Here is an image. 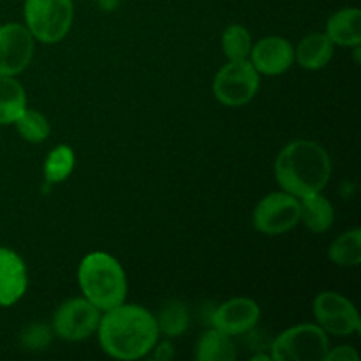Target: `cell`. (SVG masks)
<instances>
[{
    "instance_id": "14",
    "label": "cell",
    "mask_w": 361,
    "mask_h": 361,
    "mask_svg": "<svg viewBox=\"0 0 361 361\" xmlns=\"http://www.w3.org/2000/svg\"><path fill=\"white\" fill-rule=\"evenodd\" d=\"M334 44L355 48L361 44V11L356 7H345L328 18L326 32Z\"/></svg>"
},
{
    "instance_id": "4",
    "label": "cell",
    "mask_w": 361,
    "mask_h": 361,
    "mask_svg": "<svg viewBox=\"0 0 361 361\" xmlns=\"http://www.w3.org/2000/svg\"><path fill=\"white\" fill-rule=\"evenodd\" d=\"M23 16L32 37L44 44H55L71 30L73 0H25Z\"/></svg>"
},
{
    "instance_id": "27",
    "label": "cell",
    "mask_w": 361,
    "mask_h": 361,
    "mask_svg": "<svg viewBox=\"0 0 361 361\" xmlns=\"http://www.w3.org/2000/svg\"><path fill=\"white\" fill-rule=\"evenodd\" d=\"M254 361H259V360H271L270 355H257V356H252Z\"/></svg>"
},
{
    "instance_id": "12",
    "label": "cell",
    "mask_w": 361,
    "mask_h": 361,
    "mask_svg": "<svg viewBox=\"0 0 361 361\" xmlns=\"http://www.w3.org/2000/svg\"><path fill=\"white\" fill-rule=\"evenodd\" d=\"M261 316L259 305L250 298H231L222 303L212 316V324L229 337L249 334Z\"/></svg>"
},
{
    "instance_id": "17",
    "label": "cell",
    "mask_w": 361,
    "mask_h": 361,
    "mask_svg": "<svg viewBox=\"0 0 361 361\" xmlns=\"http://www.w3.org/2000/svg\"><path fill=\"white\" fill-rule=\"evenodd\" d=\"M27 109V94L14 76L0 74V126H9Z\"/></svg>"
},
{
    "instance_id": "6",
    "label": "cell",
    "mask_w": 361,
    "mask_h": 361,
    "mask_svg": "<svg viewBox=\"0 0 361 361\" xmlns=\"http://www.w3.org/2000/svg\"><path fill=\"white\" fill-rule=\"evenodd\" d=\"M259 81V73L254 69L250 60H229L215 74L214 95L221 104L240 108L256 97Z\"/></svg>"
},
{
    "instance_id": "1",
    "label": "cell",
    "mask_w": 361,
    "mask_h": 361,
    "mask_svg": "<svg viewBox=\"0 0 361 361\" xmlns=\"http://www.w3.org/2000/svg\"><path fill=\"white\" fill-rule=\"evenodd\" d=\"M99 344L108 356L123 361L140 360L154 349L159 338L157 319L141 305L106 310L99 321Z\"/></svg>"
},
{
    "instance_id": "8",
    "label": "cell",
    "mask_w": 361,
    "mask_h": 361,
    "mask_svg": "<svg viewBox=\"0 0 361 361\" xmlns=\"http://www.w3.org/2000/svg\"><path fill=\"white\" fill-rule=\"evenodd\" d=\"M314 317L326 334L337 337H349L361 330L360 314L351 300L341 293L323 291L314 298Z\"/></svg>"
},
{
    "instance_id": "23",
    "label": "cell",
    "mask_w": 361,
    "mask_h": 361,
    "mask_svg": "<svg viewBox=\"0 0 361 361\" xmlns=\"http://www.w3.org/2000/svg\"><path fill=\"white\" fill-rule=\"evenodd\" d=\"M14 126H16L20 136L30 143H42L49 136L48 118L34 109H25L20 118L14 122Z\"/></svg>"
},
{
    "instance_id": "5",
    "label": "cell",
    "mask_w": 361,
    "mask_h": 361,
    "mask_svg": "<svg viewBox=\"0 0 361 361\" xmlns=\"http://www.w3.org/2000/svg\"><path fill=\"white\" fill-rule=\"evenodd\" d=\"M328 349V335L319 324H296L275 338L270 356L275 361H323Z\"/></svg>"
},
{
    "instance_id": "21",
    "label": "cell",
    "mask_w": 361,
    "mask_h": 361,
    "mask_svg": "<svg viewBox=\"0 0 361 361\" xmlns=\"http://www.w3.org/2000/svg\"><path fill=\"white\" fill-rule=\"evenodd\" d=\"M222 49L228 60H249L252 49V37L243 25H229L222 34Z\"/></svg>"
},
{
    "instance_id": "25",
    "label": "cell",
    "mask_w": 361,
    "mask_h": 361,
    "mask_svg": "<svg viewBox=\"0 0 361 361\" xmlns=\"http://www.w3.org/2000/svg\"><path fill=\"white\" fill-rule=\"evenodd\" d=\"M27 341L32 349H42L49 341L48 330L44 326H32L27 334Z\"/></svg>"
},
{
    "instance_id": "19",
    "label": "cell",
    "mask_w": 361,
    "mask_h": 361,
    "mask_svg": "<svg viewBox=\"0 0 361 361\" xmlns=\"http://www.w3.org/2000/svg\"><path fill=\"white\" fill-rule=\"evenodd\" d=\"M328 257L342 268L358 267L361 263V229L345 231L328 249Z\"/></svg>"
},
{
    "instance_id": "18",
    "label": "cell",
    "mask_w": 361,
    "mask_h": 361,
    "mask_svg": "<svg viewBox=\"0 0 361 361\" xmlns=\"http://www.w3.org/2000/svg\"><path fill=\"white\" fill-rule=\"evenodd\" d=\"M196 358L200 361H233L236 358L233 337L217 328L204 331L197 341Z\"/></svg>"
},
{
    "instance_id": "7",
    "label": "cell",
    "mask_w": 361,
    "mask_h": 361,
    "mask_svg": "<svg viewBox=\"0 0 361 361\" xmlns=\"http://www.w3.org/2000/svg\"><path fill=\"white\" fill-rule=\"evenodd\" d=\"M252 222L263 235H284L300 222V200L286 190L268 194L257 203Z\"/></svg>"
},
{
    "instance_id": "3",
    "label": "cell",
    "mask_w": 361,
    "mask_h": 361,
    "mask_svg": "<svg viewBox=\"0 0 361 361\" xmlns=\"http://www.w3.org/2000/svg\"><path fill=\"white\" fill-rule=\"evenodd\" d=\"M78 282L88 302L101 312L122 305L127 296V277L122 264L106 252H92L78 268Z\"/></svg>"
},
{
    "instance_id": "9",
    "label": "cell",
    "mask_w": 361,
    "mask_h": 361,
    "mask_svg": "<svg viewBox=\"0 0 361 361\" xmlns=\"http://www.w3.org/2000/svg\"><path fill=\"white\" fill-rule=\"evenodd\" d=\"M101 310L87 298H71L56 309L53 316V331L56 337L69 342L85 341L97 331Z\"/></svg>"
},
{
    "instance_id": "26",
    "label": "cell",
    "mask_w": 361,
    "mask_h": 361,
    "mask_svg": "<svg viewBox=\"0 0 361 361\" xmlns=\"http://www.w3.org/2000/svg\"><path fill=\"white\" fill-rule=\"evenodd\" d=\"M175 358V348L169 341L161 342V344L154 345V360L159 361H168Z\"/></svg>"
},
{
    "instance_id": "2",
    "label": "cell",
    "mask_w": 361,
    "mask_h": 361,
    "mask_svg": "<svg viewBox=\"0 0 361 361\" xmlns=\"http://www.w3.org/2000/svg\"><path fill=\"white\" fill-rule=\"evenodd\" d=\"M274 171L281 189L302 200L328 185L331 159L317 141L296 140L279 152Z\"/></svg>"
},
{
    "instance_id": "22",
    "label": "cell",
    "mask_w": 361,
    "mask_h": 361,
    "mask_svg": "<svg viewBox=\"0 0 361 361\" xmlns=\"http://www.w3.org/2000/svg\"><path fill=\"white\" fill-rule=\"evenodd\" d=\"M155 319H157L159 331H162L166 337H180L189 328V310L183 303H169Z\"/></svg>"
},
{
    "instance_id": "13",
    "label": "cell",
    "mask_w": 361,
    "mask_h": 361,
    "mask_svg": "<svg viewBox=\"0 0 361 361\" xmlns=\"http://www.w3.org/2000/svg\"><path fill=\"white\" fill-rule=\"evenodd\" d=\"M27 286L25 261L14 250L0 247V307L14 305L25 295Z\"/></svg>"
},
{
    "instance_id": "16",
    "label": "cell",
    "mask_w": 361,
    "mask_h": 361,
    "mask_svg": "<svg viewBox=\"0 0 361 361\" xmlns=\"http://www.w3.org/2000/svg\"><path fill=\"white\" fill-rule=\"evenodd\" d=\"M335 219L334 207L321 192L300 200V221L314 233H324L331 228Z\"/></svg>"
},
{
    "instance_id": "24",
    "label": "cell",
    "mask_w": 361,
    "mask_h": 361,
    "mask_svg": "<svg viewBox=\"0 0 361 361\" xmlns=\"http://www.w3.org/2000/svg\"><path fill=\"white\" fill-rule=\"evenodd\" d=\"M323 361H360V355L351 345H338L335 349H328Z\"/></svg>"
},
{
    "instance_id": "15",
    "label": "cell",
    "mask_w": 361,
    "mask_h": 361,
    "mask_svg": "<svg viewBox=\"0 0 361 361\" xmlns=\"http://www.w3.org/2000/svg\"><path fill=\"white\" fill-rule=\"evenodd\" d=\"M334 59V42L323 32H314L295 48V60L307 71H319Z\"/></svg>"
},
{
    "instance_id": "20",
    "label": "cell",
    "mask_w": 361,
    "mask_h": 361,
    "mask_svg": "<svg viewBox=\"0 0 361 361\" xmlns=\"http://www.w3.org/2000/svg\"><path fill=\"white\" fill-rule=\"evenodd\" d=\"M74 169V152L67 145H59L49 152L44 162V178L48 183H60L71 176Z\"/></svg>"
},
{
    "instance_id": "10",
    "label": "cell",
    "mask_w": 361,
    "mask_h": 361,
    "mask_svg": "<svg viewBox=\"0 0 361 361\" xmlns=\"http://www.w3.org/2000/svg\"><path fill=\"white\" fill-rule=\"evenodd\" d=\"M35 39L21 23L0 27V74L16 76L23 73L34 56Z\"/></svg>"
},
{
    "instance_id": "11",
    "label": "cell",
    "mask_w": 361,
    "mask_h": 361,
    "mask_svg": "<svg viewBox=\"0 0 361 361\" xmlns=\"http://www.w3.org/2000/svg\"><path fill=\"white\" fill-rule=\"evenodd\" d=\"M249 60L259 74L279 76L295 63V46L281 35H268L252 46Z\"/></svg>"
}]
</instances>
